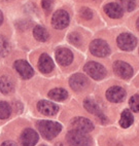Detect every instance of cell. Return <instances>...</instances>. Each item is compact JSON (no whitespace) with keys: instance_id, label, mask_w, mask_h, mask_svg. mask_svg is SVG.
Here are the masks:
<instances>
[{"instance_id":"1","label":"cell","mask_w":139,"mask_h":146,"mask_svg":"<svg viewBox=\"0 0 139 146\" xmlns=\"http://www.w3.org/2000/svg\"><path fill=\"white\" fill-rule=\"evenodd\" d=\"M37 129L42 137H45L47 140H52L62 131V125L52 120H39L37 123Z\"/></svg>"},{"instance_id":"2","label":"cell","mask_w":139,"mask_h":146,"mask_svg":"<svg viewBox=\"0 0 139 146\" xmlns=\"http://www.w3.org/2000/svg\"><path fill=\"white\" fill-rule=\"evenodd\" d=\"M66 141L70 146H91L92 139L86 133L76 130L69 131L66 135Z\"/></svg>"},{"instance_id":"3","label":"cell","mask_w":139,"mask_h":146,"mask_svg":"<svg viewBox=\"0 0 139 146\" xmlns=\"http://www.w3.org/2000/svg\"><path fill=\"white\" fill-rule=\"evenodd\" d=\"M84 70L87 74H89L93 79L99 80L102 79L106 75V69L101 64L97 62H89L84 67Z\"/></svg>"},{"instance_id":"4","label":"cell","mask_w":139,"mask_h":146,"mask_svg":"<svg viewBox=\"0 0 139 146\" xmlns=\"http://www.w3.org/2000/svg\"><path fill=\"white\" fill-rule=\"evenodd\" d=\"M90 50L92 55L99 58H104L110 54V47L106 41L102 39H95L90 44Z\"/></svg>"},{"instance_id":"5","label":"cell","mask_w":139,"mask_h":146,"mask_svg":"<svg viewBox=\"0 0 139 146\" xmlns=\"http://www.w3.org/2000/svg\"><path fill=\"white\" fill-rule=\"evenodd\" d=\"M116 42H118V47L123 50H126V52L133 50L135 48V46L137 45L136 37L130 33L120 34L118 39H116Z\"/></svg>"},{"instance_id":"6","label":"cell","mask_w":139,"mask_h":146,"mask_svg":"<svg viewBox=\"0 0 139 146\" xmlns=\"http://www.w3.org/2000/svg\"><path fill=\"white\" fill-rule=\"evenodd\" d=\"M69 15L68 13L64 9H59L53 15L52 18V24L54 28L56 29H64L69 25Z\"/></svg>"},{"instance_id":"7","label":"cell","mask_w":139,"mask_h":146,"mask_svg":"<svg viewBox=\"0 0 139 146\" xmlns=\"http://www.w3.org/2000/svg\"><path fill=\"white\" fill-rule=\"evenodd\" d=\"M113 71L116 75L124 79H129L133 76V68L129 65L128 63H125L123 61H116L113 63Z\"/></svg>"},{"instance_id":"8","label":"cell","mask_w":139,"mask_h":146,"mask_svg":"<svg viewBox=\"0 0 139 146\" xmlns=\"http://www.w3.org/2000/svg\"><path fill=\"white\" fill-rule=\"evenodd\" d=\"M71 127L73 128V130L79 131V132L86 134L94 130V125L92 123V121L86 117H81V116L73 118L71 121Z\"/></svg>"},{"instance_id":"9","label":"cell","mask_w":139,"mask_h":146,"mask_svg":"<svg viewBox=\"0 0 139 146\" xmlns=\"http://www.w3.org/2000/svg\"><path fill=\"white\" fill-rule=\"evenodd\" d=\"M38 142V134L33 129H25L20 137L22 146H34Z\"/></svg>"},{"instance_id":"10","label":"cell","mask_w":139,"mask_h":146,"mask_svg":"<svg viewBox=\"0 0 139 146\" xmlns=\"http://www.w3.org/2000/svg\"><path fill=\"white\" fill-rule=\"evenodd\" d=\"M15 69L18 71V73L24 79L31 78L32 76H33V74H34L33 68L30 66L29 63L25 60L16 61V62H15Z\"/></svg>"},{"instance_id":"11","label":"cell","mask_w":139,"mask_h":146,"mask_svg":"<svg viewBox=\"0 0 139 146\" xmlns=\"http://www.w3.org/2000/svg\"><path fill=\"white\" fill-rule=\"evenodd\" d=\"M106 98L108 101L113 103H118L125 100L126 91L121 86H111L106 91Z\"/></svg>"},{"instance_id":"12","label":"cell","mask_w":139,"mask_h":146,"mask_svg":"<svg viewBox=\"0 0 139 146\" xmlns=\"http://www.w3.org/2000/svg\"><path fill=\"white\" fill-rule=\"evenodd\" d=\"M56 60L60 65L68 66L73 61V54L66 47H60L56 50Z\"/></svg>"},{"instance_id":"13","label":"cell","mask_w":139,"mask_h":146,"mask_svg":"<svg viewBox=\"0 0 139 146\" xmlns=\"http://www.w3.org/2000/svg\"><path fill=\"white\" fill-rule=\"evenodd\" d=\"M88 79L87 77L81 74V73H76L71 76L69 79V84L72 88V90L75 92H80L88 86Z\"/></svg>"},{"instance_id":"14","label":"cell","mask_w":139,"mask_h":146,"mask_svg":"<svg viewBox=\"0 0 139 146\" xmlns=\"http://www.w3.org/2000/svg\"><path fill=\"white\" fill-rule=\"evenodd\" d=\"M37 109L42 114L47 115V116H53V115H55L59 111V107L58 105L54 104L52 102L47 101V100H42V101L38 102Z\"/></svg>"},{"instance_id":"15","label":"cell","mask_w":139,"mask_h":146,"mask_svg":"<svg viewBox=\"0 0 139 146\" xmlns=\"http://www.w3.org/2000/svg\"><path fill=\"white\" fill-rule=\"evenodd\" d=\"M84 106L90 113L96 115L100 120H102V123H105V121H106V117H105L104 114H103L102 110L100 109L98 104L94 101V100L86 99L84 101Z\"/></svg>"},{"instance_id":"16","label":"cell","mask_w":139,"mask_h":146,"mask_svg":"<svg viewBox=\"0 0 139 146\" xmlns=\"http://www.w3.org/2000/svg\"><path fill=\"white\" fill-rule=\"evenodd\" d=\"M54 62H53L52 58L47 54H42L39 57V61H38V69L41 71L42 73H50L54 70Z\"/></svg>"},{"instance_id":"17","label":"cell","mask_w":139,"mask_h":146,"mask_svg":"<svg viewBox=\"0 0 139 146\" xmlns=\"http://www.w3.org/2000/svg\"><path fill=\"white\" fill-rule=\"evenodd\" d=\"M103 9H104L105 13L111 19H120L123 17L124 11L118 3H108V4L104 5Z\"/></svg>"},{"instance_id":"18","label":"cell","mask_w":139,"mask_h":146,"mask_svg":"<svg viewBox=\"0 0 139 146\" xmlns=\"http://www.w3.org/2000/svg\"><path fill=\"white\" fill-rule=\"evenodd\" d=\"M13 90V82L9 76L0 77V92L3 94H9Z\"/></svg>"},{"instance_id":"19","label":"cell","mask_w":139,"mask_h":146,"mask_svg":"<svg viewBox=\"0 0 139 146\" xmlns=\"http://www.w3.org/2000/svg\"><path fill=\"white\" fill-rule=\"evenodd\" d=\"M49 97L55 101H63L68 97V93L64 89H53L49 92Z\"/></svg>"},{"instance_id":"20","label":"cell","mask_w":139,"mask_h":146,"mask_svg":"<svg viewBox=\"0 0 139 146\" xmlns=\"http://www.w3.org/2000/svg\"><path fill=\"white\" fill-rule=\"evenodd\" d=\"M33 35L38 41L45 42L49 39V32L42 26H36L33 29Z\"/></svg>"},{"instance_id":"21","label":"cell","mask_w":139,"mask_h":146,"mask_svg":"<svg viewBox=\"0 0 139 146\" xmlns=\"http://www.w3.org/2000/svg\"><path fill=\"white\" fill-rule=\"evenodd\" d=\"M133 115H132V113L130 112V110L128 109H125L123 111V113H122L121 115V119H120V125H121V127H123V128H129L130 125L133 123Z\"/></svg>"},{"instance_id":"22","label":"cell","mask_w":139,"mask_h":146,"mask_svg":"<svg viewBox=\"0 0 139 146\" xmlns=\"http://www.w3.org/2000/svg\"><path fill=\"white\" fill-rule=\"evenodd\" d=\"M118 4L123 11H132L136 7V0H118Z\"/></svg>"},{"instance_id":"23","label":"cell","mask_w":139,"mask_h":146,"mask_svg":"<svg viewBox=\"0 0 139 146\" xmlns=\"http://www.w3.org/2000/svg\"><path fill=\"white\" fill-rule=\"evenodd\" d=\"M9 50H11V46H9L7 39L5 37L0 36V58L7 56L8 52H9Z\"/></svg>"},{"instance_id":"24","label":"cell","mask_w":139,"mask_h":146,"mask_svg":"<svg viewBox=\"0 0 139 146\" xmlns=\"http://www.w3.org/2000/svg\"><path fill=\"white\" fill-rule=\"evenodd\" d=\"M11 113V108L6 102H0V119H5L9 117Z\"/></svg>"},{"instance_id":"25","label":"cell","mask_w":139,"mask_h":146,"mask_svg":"<svg viewBox=\"0 0 139 146\" xmlns=\"http://www.w3.org/2000/svg\"><path fill=\"white\" fill-rule=\"evenodd\" d=\"M129 104L134 112H139V95H134L130 99Z\"/></svg>"},{"instance_id":"26","label":"cell","mask_w":139,"mask_h":146,"mask_svg":"<svg viewBox=\"0 0 139 146\" xmlns=\"http://www.w3.org/2000/svg\"><path fill=\"white\" fill-rule=\"evenodd\" d=\"M68 38H69V41H70L72 44L77 45V46H78V45H80L81 36L79 35L78 33H76V32H72V33L69 34Z\"/></svg>"},{"instance_id":"27","label":"cell","mask_w":139,"mask_h":146,"mask_svg":"<svg viewBox=\"0 0 139 146\" xmlns=\"http://www.w3.org/2000/svg\"><path fill=\"white\" fill-rule=\"evenodd\" d=\"M80 17L84 20H91L93 18V11L88 7H84L80 9Z\"/></svg>"},{"instance_id":"28","label":"cell","mask_w":139,"mask_h":146,"mask_svg":"<svg viewBox=\"0 0 139 146\" xmlns=\"http://www.w3.org/2000/svg\"><path fill=\"white\" fill-rule=\"evenodd\" d=\"M53 5H54V0H42L41 1V6L47 13L52 11Z\"/></svg>"},{"instance_id":"29","label":"cell","mask_w":139,"mask_h":146,"mask_svg":"<svg viewBox=\"0 0 139 146\" xmlns=\"http://www.w3.org/2000/svg\"><path fill=\"white\" fill-rule=\"evenodd\" d=\"M1 146H18V145L15 142H13V141H5V142H3Z\"/></svg>"},{"instance_id":"30","label":"cell","mask_w":139,"mask_h":146,"mask_svg":"<svg viewBox=\"0 0 139 146\" xmlns=\"http://www.w3.org/2000/svg\"><path fill=\"white\" fill-rule=\"evenodd\" d=\"M2 22H3V15L1 13V11H0V25L2 24Z\"/></svg>"},{"instance_id":"31","label":"cell","mask_w":139,"mask_h":146,"mask_svg":"<svg viewBox=\"0 0 139 146\" xmlns=\"http://www.w3.org/2000/svg\"><path fill=\"white\" fill-rule=\"evenodd\" d=\"M136 27H137V29L139 30V18H138V20H137V22H136Z\"/></svg>"},{"instance_id":"32","label":"cell","mask_w":139,"mask_h":146,"mask_svg":"<svg viewBox=\"0 0 139 146\" xmlns=\"http://www.w3.org/2000/svg\"><path fill=\"white\" fill-rule=\"evenodd\" d=\"M41 146H45V145H41Z\"/></svg>"}]
</instances>
